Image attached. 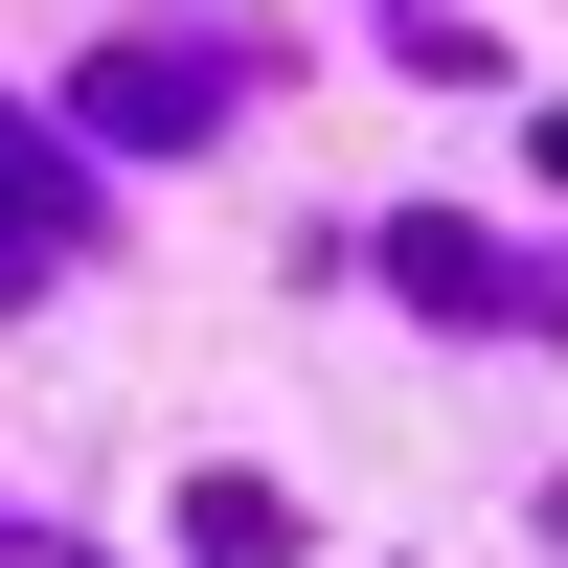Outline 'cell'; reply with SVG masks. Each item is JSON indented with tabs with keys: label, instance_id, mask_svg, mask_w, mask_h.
<instances>
[{
	"label": "cell",
	"instance_id": "1",
	"mask_svg": "<svg viewBox=\"0 0 568 568\" xmlns=\"http://www.w3.org/2000/svg\"><path fill=\"white\" fill-rule=\"evenodd\" d=\"M182 114H227L205 45H114V69H91V136H182Z\"/></svg>",
	"mask_w": 568,
	"mask_h": 568
},
{
	"label": "cell",
	"instance_id": "2",
	"mask_svg": "<svg viewBox=\"0 0 568 568\" xmlns=\"http://www.w3.org/2000/svg\"><path fill=\"white\" fill-rule=\"evenodd\" d=\"M45 227H69V182H45V136H23V114H0V273H23V251H45Z\"/></svg>",
	"mask_w": 568,
	"mask_h": 568
}]
</instances>
